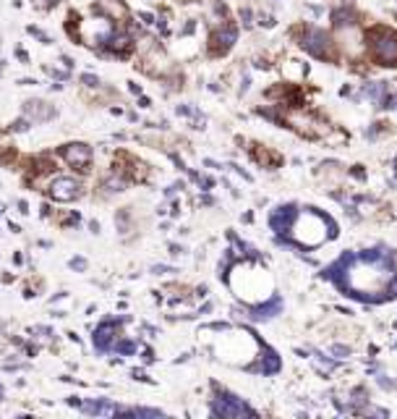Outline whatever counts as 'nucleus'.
I'll use <instances>...</instances> for the list:
<instances>
[{
  "mask_svg": "<svg viewBox=\"0 0 397 419\" xmlns=\"http://www.w3.org/2000/svg\"><path fill=\"white\" fill-rule=\"evenodd\" d=\"M337 286L340 294L366 304H382L397 299V265L392 254L384 249H366V252H345L332 267L324 270Z\"/></svg>",
  "mask_w": 397,
  "mask_h": 419,
  "instance_id": "1",
  "label": "nucleus"
},
{
  "mask_svg": "<svg viewBox=\"0 0 397 419\" xmlns=\"http://www.w3.org/2000/svg\"><path fill=\"white\" fill-rule=\"evenodd\" d=\"M337 233H340L337 223L327 212L313 210V207H301L298 217H295V223L290 228V239L301 249H316L321 244H327L329 239H335Z\"/></svg>",
  "mask_w": 397,
  "mask_h": 419,
  "instance_id": "2",
  "label": "nucleus"
},
{
  "mask_svg": "<svg viewBox=\"0 0 397 419\" xmlns=\"http://www.w3.org/2000/svg\"><path fill=\"white\" fill-rule=\"evenodd\" d=\"M295 34H298L301 48L306 50L309 55H313L316 60H324V63H335L337 60L340 50H337V42H335V37H332L329 32L306 24V26H301Z\"/></svg>",
  "mask_w": 397,
  "mask_h": 419,
  "instance_id": "3",
  "label": "nucleus"
},
{
  "mask_svg": "<svg viewBox=\"0 0 397 419\" xmlns=\"http://www.w3.org/2000/svg\"><path fill=\"white\" fill-rule=\"evenodd\" d=\"M366 45L371 58L387 68H397V32L392 26H371L366 32Z\"/></svg>",
  "mask_w": 397,
  "mask_h": 419,
  "instance_id": "4",
  "label": "nucleus"
},
{
  "mask_svg": "<svg viewBox=\"0 0 397 419\" xmlns=\"http://www.w3.org/2000/svg\"><path fill=\"white\" fill-rule=\"evenodd\" d=\"M113 32H115L113 24H110V19H105V16L79 24V40H84L87 45H91V48H97V45H105Z\"/></svg>",
  "mask_w": 397,
  "mask_h": 419,
  "instance_id": "5",
  "label": "nucleus"
},
{
  "mask_svg": "<svg viewBox=\"0 0 397 419\" xmlns=\"http://www.w3.org/2000/svg\"><path fill=\"white\" fill-rule=\"evenodd\" d=\"M212 412H215L217 417H254V409L246 404V401H241L238 396H217L215 404H212Z\"/></svg>",
  "mask_w": 397,
  "mask_h": 419,
  "instance_id": "6",
  "label": "nucleus"
},
{
  "mask_svg": "<svg viewBox=\"0 0 397 419\" xmlns=\"http://www.w3.org/2000/svg\"><path fill=\"white\" fill-rule=\"evenodd\" d=\"M235 40H238V26L235 24L217 26V29L209 34V52L217 58L225 55V52H230V48L235 45Z\"/></svg>",
  "mask_w": 397,
  "mask_h": 419,
  "instance_id": "7",
  "label": "nucleus"
},
{
  "mask_svg": "<svg viewBox=\"0 0 397 419\" xmlns=\"http://www.w3.org/2000/svg\"><path fill=\"white\" fill-rule=\"evenodd\" d=\"M298 210L301 207H295V205H282V207L272 210L269 225H272V231L280 236V239H288V236H290V228H293L295 217H298Z\"/></svg>",
  "mask_w": 397,
  "mask_h": 419,
  "instance_id": "8",
  "label": "nucleus"
},
{
  "mask_svg": "<svg viewBox=\"0 0 397 419\" xmlns=\"http://www.w3.org/2000/svg\"><path fill=\"white\" fill-rule=\"evenodd\" d=\"M79 191H81V184L76 178H68V176H60L50 184V197L58 199V202H73V199L79 197Z\"/></svg>",
  "mask_w": 397,
  "mask_h": 419,
  "instance_id": "9",
  "label": "nucleus"
},
{
  "mask_svg": "<svg viewBox=\"0 0 397 419\" xmlns=\"http://www.w3.org/2000/svg\"><path fill=\"white\" fill-rule=\"evenodd\" d=\"M63 157H66L68 165L79 168V170H89V165H91V150L87 144H68L63 150Z\"/></svg>",
  "mask_w": 397,
  "mask_h": 419,
  "instance_id": "10",
  "label": "nucleus"
},
{
  "mask_svg": "<svg viewBox=\"0 0 397 419\" xmlns=\"http://www.w3.org/2000/svg\"><path fill=\"white\" fill-rule=\"evenodd\" d=\"M94 11L99 16H105V19H110V21H128V8L121 0H97Z\"/></svg>",
  "mask_w": 397,
  "mask_h": 419,
  "instance_id": "11",
  "label": "nucleus"
},
{
  "mask_svg": "<svg viewBox=\"0 0 397 419\" xmlns=\"http://www.w3.org/2000/svg\"><path fill=\"white\" fill-rule=\"evenodd\" d=\"M105 48L113 52V55L126 58V55H131V50H133V40L128 37V34H118V32H113V34H110V40L105 42Z\"/></svg>",
  "mask_w": 397,
  "mask_h": 419,
  "instance_id": "12",
  "label": "nucleus"
},
{
  "mask_svg": "<svg viewBox=\"0 0 397 419\" xmlns=\"http://www.w3.org/2000/svg\"><path fill=\"white\" fill-rule=\"evenodd\" d=\"M115 335H118V325L115 322H102L97 327V333H94V346L99 351H107L110 346H113Z\"/></svg>",
  "mask_w": 397,
  "mask_h": 419,
  "instance_id": "13",
  "label": "nucleus"
},
{
  "mask_svg": "<svg viewBox=\"0 0 397 419\" xmlns=\"http://www.w3.org/2000/svg\"><path fill=\"white\" fill-rule=\"evenodd\" d=\"M332 21H335V29H348V26H358V13L353 5H343L332 11Z\"/></svg>",
  "mask_w": 397,
  "mask_h": 419,
  "instance_id": "14",
  "label": "nucleus"
},
{
  "mask_svg": "<svg viewBox=\"0 0 397 419\" xmlns=\"http://www.w3.org/2000/svg\"><path fill=\"white\" fill-rule=\"evenodd\" d=\"M262 364H256V367H251V369H256V372H264V375H272V372H277L280 369V357H277V351H272V349H266V346H262Z\"/></svg>",
  "mask_w": 397,
  "mask_h": 419,
  "instance_id": "15",
  "label": "nucleus"
},
{
  "mask_svg": "<svg viewBox=\"0 0 397 419\" xmlns=\"http://www.w3.org/2000/svg\"><path fill=\"white\" fill-rule=\"evenodd\" d=\"M251 155L256 157V162H259V165H264V168H272V165H277V162H280V155H277V152H269V150H264L262 144H254Z\"/></svg>",
  "mask_w": 397,
  "mask_h": 419,
  "instance_id": "16",
  "label": "nucleus"
},
{
  "mask_svg": "<svg viewBox=\"0 0 397 419\" xmlns=\"http://www.w3.org/2000/svg\"><path fill=\"white\" fill-rule=\"evenodd\" d=\"M280 309H282V302H280V299H269V302H266V304H262V307H254V317H272V314H277V312H280Z\"/></svg>",
  "mask_w": 397,
  "mask_h": 419,
  "instance_id": "17",
  "label": "nucleus"
},
{
  "mask_svg": "<svg viewBox=\"0 0 397 419\" xmlns=\"http://www.w3.org/2000/svg\"><path fill=\"white\" fill-rule=\"evenodd\" d=\"M84 409H87V412H91V414H107V412H113V406H110V404H87Z\"/></svg>",
  "mask_w": 397,
  "mask_h": 419,
  "instance_id": "18",
  "label": "nucleus"
},
{
  "mask_svg": "<svg viewBox=\"0 0 397 419\" xmlns=\"http://www.w3.org/2000/svg\"><path fill=\"white\" fill-rule=\"evenodd\" d=\"M118 351H121V354H131V351H133V343H131V341L118 343Z\"/></svg>",
  "mask_w": 397,
  "mask_h": 419,
  "instance_id": "19",
  "label": "nucleus"
},
{
  "mask_svg": "<svg viewBox=\"0 0 397 419\" xmlns=\"http://www.w3.org/2000/svg\"><path fill=\"white\" fill-rule=\"evenodd\" d=\"M58 0H34V5L37 8H50V5H55Z\"/></svg>",
  "mask_w": 397,
  "mask_h": 419,
  "instance_id": "20",
  "label": "nucleus"
},
{
  "mask_svg": "<svg viewBox=\"0 0 397 419\" xmlns=\"http://www.w3.org/2000/svg\"><path fill=\"white\" fill-rule=\"evenodd\" d=\"M84 84H89V87H97L99 81H97V76H91V74H84Z\"/></svg>",
  "mask_w": 397,
  "mask_h": 419,
  "instance_id": "21",
  "label": "nucleus"
},
{
  "mask_svg": "<svg viewBox=\"0 0 397 419\" xmlns=\"http://www.w3.org/2000/svg\"><path fill=\"white\" fill-rule=\"evenodd\" d=\"M335 354H340V359H345V357H348V354H350V351L345 349V346H335Z\"/></svg>",
  "mask_w": 397,
  "mask_h": 419,
  "instance_id": "22",
  "label": "nucleus"
},
{
  "mask_svg": "<svg viewBox=\"0 0 397 419\" xmlns=\"http://www.w3.org/2000/svg\"><path fill=\"white\" fill-rule=\"evenodd\" d=\"M241 19H243V24H251V11H248V8L241 11Z\"/></svg>",
  "mask_w": 397,
  "mask_h": 419,
  "instance_id": "23",
  "label": "nucleus"
},
{
  "mask_svg": "<svg viewBox=\"0 0 397 419\" xmlns=\"http://www.w3.org/2000/svg\"><path fill=\"white\" fill-rule=\"evenodd\" d=\"M262 24H264V26H272L274 19H272V16H262Z\"/></svg>",
  "mask_w": 397,
  "mask_h": 419,
  "instance_id": "24",
  "label": "nucleus"
},
{
  "mask_svg": "<svg viewBox=\"0 0 397 419\" xmlns=\"http://www.w3.org/2000/svg\"><path fill=\"white\" fill-rule=\"evenodd\" d=\"M395 170H397V157H395Z\"/></svg>",
  "mask_w": 397,
  "mask_h": 419,
  "instance_id": "25",
  "label": "nucleus"
}]
</instances>
